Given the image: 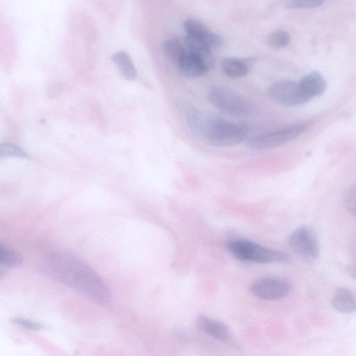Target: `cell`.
Wrapping results in <instances>:
<instances>
[{
    "label": "cell",
    "mask_w": 356,
    "mask_h": 356,
    "mask_svg": "<svg viewBox=\"0 0 356 356\" xmlns=\"http://www.w3.org/2000/svg\"><path fill=\"white\" fill-rule=\"evenodd\" d=\"M44 266L54 280L92 301L102 305L109 302L111 293L104 282L76 256L68 252H53L46 257Z\"/></svg>",
    "instance_id": "obj_1"
},
{
    "label": "cell",
    "mask_w": 356,
    "mask_h": 356,
    "mask_svg": "<svg viewBox=\"0 0 356 356\" xmlns=\"http://www.w3.org/2000/svg\"><path fill=\"white\" fill-rule=\"evenodd\" d=\"M191 133L200 141L215 147H233L246 136V129L241 124L227 121L201 111L186 102L178 103Z\"/></svg>",
    "instance_id": "obj_2"
},
{
    "label": "cell",
    "mask_w": 356,
    "mask_h": 356,
    "mask_svg": "<svg viewBox=\"0 0 356 356\" xmlns=\"http://www.w3.org/2000/svg\"><path fill=\"white\" fill-rule=\"evenodd\" d=\"M228 251L237 259L259 264L286 262L289 255L244 239H231L226 243Z\"/></svg>",
    "instance_id": "obj_3"
},
{
    "label": "cell",
    "mask_w": 356,
    "mask_h": 356,
    "mask_svg": "<svg viewBox=\"0 0 356 356\" xmlns=\"http://www.w3.org/2000/svg\"><path fill=\"white\" fill-rule=\"evenodd\" d=\"M309 125L307 122L289 124L250 138L247 142V146L253 150H266L278 147L298 138L307 130Z\"/></svg>",
    "instance_id": "obj_4"
},
{
    "label": "cell",
    "mask_w": 356,
    "mask_h": 356,
    "mask_svg": "<svg viewBox=\"0 0 356 356\" xmlns=\"http://www.w3.org/2000/svg\"><path fill=\"white\" fill-rule=\"evenodd\" d=\"M210 102L221 111L232 115H247L252 112V102L241 95L220 86L211 88L208 92Z\"/></svg>",
    "instance_id": "obj_5"
},
{
    "label": "cell",
    "mask_w": 356,
    "mask_h": 356,
    "mask_svg": "<svg viewBox=\"0 0 356 356\" xmlns=\"http://www.w3.org/2000/svg\"><path fill=\"white\" fill-rule=\"evenodd\" d=\"M291 250L307 260H316L320 255V244L314 229L308 225H301L291 234L289 238Z\"/></svg>",
    "instance_id": "obj_6"
},
{
    "label": "cell",
    "mask_w": 356,
    "mask_h": 356,
    "mask_svg": "<svg viewBox=\"0 0 356 356\" xmlns=\"http://www.w3.org/2000/svg\"><path fill=\"white\" fill-rule=\"evenodd\" d=\"M268 95L274 102L284 106H299L307 102L301 93L298 83L290 79L273 83L269 87Z\"/></svg>",
    "instance_id": "obj_7"
},
{
    "label": "cell",
    "mask_w": 356,
    "mask_h": 356,
    "mask_svg": "<svg viewBox=\"0 0 356 356\" xmlns=\"http://www.w3.org/2000/svg\"><path fill=\"white\" fill-rule=\"evenodd\" d=\"M291 290L289 282L277 277L261 278L254 282L251 286V291L256 296L268 300L283 298Z\"/></svg>",
    "instance_id": "obj_8"
},
{
    "label": "cell",
    "mask_w": 356,
    "mask_h": 356,
    "mask_svg": "<svg viewBox=\"0 0 356 356\" xmlns=\"http://www.w3.org/2000/svg\"><path fill=\"white\" fill-rule=\"evenodd\" d=\"M187 35L203 40L211 49L219 48L223 44L222 38L212 32L204 23L195 19H188L184 24Z\"/></svg>",
    "instance_id": "obj_9"
},
{
    "label": "cell",
    "mask_w": 356,
    "mask_h": 356,
    "mask_svg": "<svg viewBox=\"0 0 356 356\" xmlns=\"http://www.w3.org/2000/svg\"><path fill=\"white\" fill-rule=\"evenodd\" d=\"M196 323L199 329L207 334L225 343H234L228 327L222 322L201 315L197 318Z\"/></svg>",
    "instance_id": "obj_10"
},
{
    "label": "cell",
    "mask_w": 356,
    "mask_h": 356,
    "mask_svg": "<svg viewBox=\"0 0 356 356\" xmlns=\"http://www.w3.org/2000/svg\"><path fill=\"white\" fill-rule=\"evenodd\" d=\"M298 83L301 93L307 102L321 95L327 87L325 79L318 72H311L304 75Z\"/></svg>",
    "instance_id": "obj_11"
},
{
    "label": "cell",
    "mask_w": 356,
    "mask_h": 356,
    "mask_svg": "<svg viewBox=\"0 0 356 356\" xmlns=\"http://www.w3.org/2000/svg\"><path fill=\"white\" fill-rule=\"evenodd\" d=\"M253 64V58H225L222 60L221 67L223 73L229 78L238 79L246 76Z\"/></svg>",
    "instance_id": "obj_12"
},
{
    "label": "cell",
    "mask_w": 356,
    "mask_h": 356,
    "mask_svg": "<svg viewBox=\"0 0 356 356\" xmlns=\"http://www.w3.org/2000/svg\"><path fill=\"white\" fill-rule=\"evenodd\" d=\"M184 44L190 52L198 57L209 70L214 64L211 49L202 40L186 35Z\"/></svg>",
    "instance_id": "obj_13"
},
{
    "label": "cell",
    "mask_w": 356,
    "mask_h": 356,
    "mask_svg": "<svg viewBox=\"0 0 356 356\" xmlns=\"http://www.w3.org/2000/svg\"><path fill=\"white\" fill-rule=\"evenodd\" d=\"M334 309L342 314H353L356 312V296L349 289L338 288L332 298Z\"/></svg>",
    "instance_id": "obj_14"
},
{
    "label": "cell",
    "mask_w": 356,
    "mask_h": 356,
    "mask_svg": "<svg viewBox=\"0 0 356 356\" xmlns=\"http://www.w3.org/2000/svg\"><path fill=\"white\" fill-rule=\"evenodd\" d=\"M178 67L185 76L190 78L202 76L208 72V69L202 60L188 49L180 60Z\"/></svg>",
    "instance_id": "obj_15"
},
{
    "label": "cell",
    "mask_w": 356,
    "mask_h": 356,
    "mask_svg": "<svg viewBox=\"0 0 356 356\" xmlns=\"http://www.w3.org/2000/svg\"><path fill=\"white\" fill-rule=\"evenodd\" d=\"M111 60L125 79L132 81L136 77L137 71L135 65L126 51H116L112 55Z\"/></svg>",
    "instance_id": "obj_16"
},
{
    "label": "cell",
    "mask_w": 356,
    "mask_h": 356,
    "mask_svg": "<svg viewBox=\"0 0 356 356\" xmlns=\"http://www.w3.org/2000/svg\"><path fill=\"white\" fill-rule=\"evenodd\" d=\"M162 50L165 57L173 64L178 66L180 60L187 51V48L176 38L165 41L162 45Z\"/></svg>",
    "instance_id": "obj_17"
},
{
    "label": "cell",
    "mask_w": 356,
    "mask_h": 356,
    "mask_svg": "<svg viewBox=\"0 0 356 356\" xmlns=\"http://www.w3.org/2000/svg\"><path fill=\"white\" fill-rule=\"evenodd\" d=\"M0 261L2 265L7 267H16L22 264V256L17 251L1 243Z\"/></svg>",
    "instance_id": "obj_18"
},
{
    "label": "cell",
    "mask_w": 356,
    "mask_h": 356,
    "mask_svg": "<svg viewBox=\"0 0 356 356\" xmlns=\"http://www.w3.org/2000/svg\"><path fill=\"white\" fill-rule=\"evenodd\" d=\"M290 41V35L286 31L275 30L268 38V44L275 49H281L286 47Z\"/></svg>",
    "instance_id": "obj_19"
},
{
    "label": "cell",
    "mask_w": 356,
    "mask_h": 356,
    "mask_svg": "<svg viewBox=\"0 0 356 356\" xmlns=\"http://www.w3.org/2000/svg\"><path fill=\"white\" fill-rule=\"evenodd\" d=\"M0 156L1 158L8 156H16L20 158L29 157L24 149L13 144L8 143L1 145Z\"/></svg>",
    "instance_id": "obj_20"
},
{
    "label": "cell",
    "mask_w": 356,
    "mask_h": 356,
    "mask_svg": "<svg viewBox=\"0 0 356 356\" xmlns=\"http://www.w3.org/2000/svg\"><path fill=\"white\" fill-rule=\"evenodd\" d=\"M344 205L346 209L356 217V183L346 191L344 197Z\"/></svg>",
    "instance_id": "obj_21"
},
{
    "label": "cell",
    "mask_w": 356,
    "mask_h": 356,
    "mask_svg": "<svg viewBox=\"0 0 356 356\" xmlns=\"http://www.w3.org/2000/svg\"><path fill=\"white\" fill-rule=\"evenodd\" d=\"M325 0H287L286 6L291 8H313L322 5Z\"/></svg>",
    "instance_id": "obj_22"
},
{
    "label": "cell",
    "mask_w": 356,
    "mask_h": 356,
    "mask_svg": "<svg viewBox=\"0 0 356 356\" xmlns=\"http://www.w3.org/2000/svg\"><path fill=\"white\" fill-rule=\"evenodd\" d=\"M12 322L19 326L30 330H40L42 327L40 324L25 318H15L12 319Z\"/></svg>",
    "instance_id": "obj_23"
},
{
    "label": "cell",
    "mask_w": 356,
    "mask_h": 356,
    "mask_svg": "<svg viewBox=\"0 0 356 356\" xmlns=\"http://www.w3.org/2000/svg\"><path fill=\"white\" fill-rule=\"evenodd\" d=\"M355 274H356V273H355Z\"/></svg>",
    "instance_id": "obj_24"
}]
</instances>
